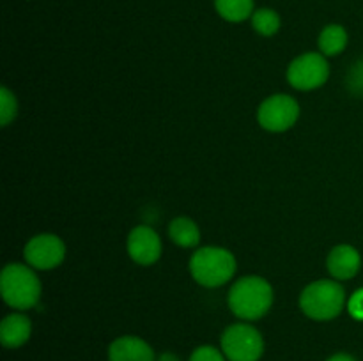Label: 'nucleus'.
Wrapping results in <instances>:
<instances>
[{"label":"nucleus","instance_id":"1","mask_svg":"<svg viewBox=\"0 0 363 361\" xmlns=\"http://www.w3.org/2000/svg\"><path fill=\"white\" fill-rule=\"evenodd\" d=\"M227 303L230 311L241 321H257L272 308L273 287L262 276H243L233 283Z\"/></svg>","mask_w":363,"mask_h":361},{"label":"nucleus","instance_id":"5","mask_svg":"<svg viewBox=\"0 0 363 361\" xmlns=\"http://www.w3.org/2000/svg\"><path fill=\"white\" fill-rule=\"evenodd\" d=\"M222 353L229 361H259L264 353V340L254 326L238 322L223 331Z\"/></svg>","mask_w":363,"mask_h":361},{"label":"nucleus","instance_id":"12","mask_svg":"<svg viewBox=\"0 0 363 361\" xmlns=\"http://www.w3.org/2000/svg\"><path fill=\"white\" fill-rule=\"evenodd\" d=\"M32 335V322L23 314H11L0 324V342L7 349H18L28 342Z\"/></svg>","mask_w":363,"mask_h":361},{"label":"nucleus","instance_id":"21","mask_svg":"<svg viewBox=\"0 0 363 361\" xmlns=\"http://www.w3.org/2000/svg\"><path fill=\"white\" fill-rule=\"evenodd\" d=\"M326 361H357V360H354L353 356H350V354L339 353V354H333V356Z\"/></svg>","mask_w":363,"mask_h":361},{"label":"nucleus","instance_id":"17","mask_svg":"<svg viewBox=\"0 0 363 361\" xmlns=\"http://www.w3.org/2000/svg\"><path fill=\"white\" fill-rule=\"evenodd\" d=\"M18 113V101L7 87L0 88V124L9 126Z\"/></svg>","mask_w":363,"mask_h":361},{"label":"nucleus","instance_id":"20","mask_svg":"<svg viewBox=\"0 0 363 361\" xmlns=\"http://www.w3.org/2000/svg\"><path fill=\"white\" fill-rule=\"evenodd\" d=\"M347 310H350L351 317H354L357 321H363V287L350 297V301H347Z\"/></svg>","mask_w":363,"mask_h":361},{"label":"nucleus","instance_id":"19","mask_svg":"<svg viewBox=\"0 0 363 361\" xmlns=\"http://www.w3.org/2000/svg\"><path fill=\"white\" fill-rule=\"evenodd\" d=\"M190 361H225V354L211 345H202L191 353Z\"/></svg>","mask_w":363,"mask_h":361},{"label":"nucleus","instance_id":"15","mask_svg":"<svg viewBox=\"0 0 363 361\" xmlns=\"http://www.w3.org/2000/svg\"><path fill=\"white\" fill-rule=\"evenodd\" d=\"M220 16L233 23H240L254 14V0H215Z\"/></svg>","mask_w":363,"mask_h":361},{"label":"nucleus","instance_id":"4","mask_svg":"<svg viewBox=\"0 0 363 361\" xmlns=\"http://www.w3.org/2000/svg\"><path fill=\"white\" fill-rule=\"evenodd\" d=\"M346 306V290L333 280H318L303 289L300 296V308L308 319L332 321L339 317Z\"/></svg>","mask_w":363,"mask_h":361},{"label":"nucleus","instance_id":"13","mask_svg":"<svg viewBox=\"0 0 363 361\" xmlns=\"http://www.w3.org/2000/svg\"><path fill=\"white\" fill-rule=\"evenodd\" d=\"M169 236L172 243L181 248H195L201 243V229L194 219L186 216H179L170 222Z\"/></svg>","mask_w":363,"mask_h":361},{"label":"nucleus","instance_id":"3","mask_svg":"<svg viewBox=\"0 0 363 361\" xmlns=\"http://www.w3.org/2000/svg\"><path fill=\"white\" fill-rule=\"evenodd\" d=\"M2 299L14 310H30L41 297V282L34 268L25 264H7L0 273Z\"/></svg>","mask_w":363,"mask_h":361},{"label":"nucleus","instance_id":"9","mask_svg":"<svg viewBox=\"0 0 363 361\" xmlns=\"http://www.w3.org/2000/svg\"><path fill=\"white\" fill-rule=\"evenodd\" d=\"M162 239L147 225H138L128 236V255L140 265H151L162 257Z\"/></svg>","mask_w":363,"mask_h":361},{"label":"nucleus","instance_id":"10","mask_svg":"<svg viewBox=\"0 0 363 361\" xmlns=\"http://www.w3.org/2000/svg\"><path fill=\"white\" fill-rule=\"evenodd\" d=\"M326 268L335 280H351L362 268V255L351 244H337L326 258Z\"/></svg>","mask_w":363,"mask_h":361},{"label":"nucleus","instance_id":"6","mask_svg":"<svg viewBox=\"0 0 363 361\" xmlns=\"http://www.w3.org/2000/svg\"><path fill=\"white\" fill-rule=\"evenodd\" d=\"M330 78V64L323 53L307 52L296 57L287 67V81L298 91H314Z\"/></svg>","mask_w":363,"mask_h":361},{"label":"nucleus","instance_id":"18","mask_svg":"<svg viewBox=\"0 0 363 361\" xmlns=\"http://www.w3.org/2000/svg\"><path fill=\"white\" fill-rule=\"evenodd\" d=\"M347 87L351 94L363 96V59L357 60L347 73Z\"/></svg>","mask_w":363,"mask_h":361},{"label":"nucleus","instance_id":"8","mask_svg":"<svg viewBox=\"0 0 363 361\" xmlns=\"http://www.w3.org/2000/svg\"><path fill=\"white\" fill-rule=\"evenodd\" d=\"M23 257L30 268L50 271L66 258V244L55 234H38L23 248Z\"/></svg>","mask_w":363,"mask_h":361},{"label":"nucleus","instance_id":"2","mask_svg":"<svg viewBox=\"0 0 363 361\" xmlns=\"http://www.w3.org/2000/svg\"><path fill=\"white\" fill-rule=\"evenodd\" d=\"M236 257L222 246H202L190 258V273L195 282L208 289L225 285L236 275Z\"/></svg>","mask_w":363,"mask_h":361},{"label":"nucleus","instance_id":"7","mask_svg":"<svg viewBox=\"0 0 363 361\" xmlns=\"http://www.w3.org/2000/svg\"><path fill=\"white\" fill-rule=\"evenodd\" d=\"M300 117V105L287 94H273L261 103L257 120L266 131L282 133L291 130Z\"/></svg>","mask_w":363,"mask_h":361},{"label":"nucleus","instance_id":"16","mask_svg":"<svg viewBox=\"0 0 363 361\" xmlns=\"http://www.w3.org/2000/svg\"><path fill=\"white\" fill-rule=\"evenodd\" d=\"M252 27H254V30L259 32L261 35L272 38V35H275L280 28L279 13L273 9H268V7L254 11V14H252Z\"/></svg>","mask_w":363,"mask_h":361},{"label":"nucleus","instance_id":"14","mask_svg":"<svg viewBox=\"0 0 363 361\" xmlns=\"http://www.w3.org/2000/svg\"><path fill=\"white\" fill-rule=\"evenodd\" d=\"M319 50L325 57H335L347 46V32L342 25H328L321 30L318 39Z\"/></svg>","mask_w":363,"mask_h":361},{"label":"nucleus","instance_id":"11","mask_svg":"<svg viewBox=\"0 0 363 361\" xmlns=\"http://www.w3.org/2000/svg\"><path fill=\"white\" fill-rule=\"evenodd\" d=\"M108 361H155V350L138 336H119L110 343Z\"/></svg>","mask_w":363,"mask_h":361},{"label":"nucleus","instance_id":"22","mask_svg":"<svg viewBox=\"0 0 363 361\" xmlns=\"http://www.w3.org/2000/svg\"><path fill=\"white\" fill-rule=\"evenodd\" d=\"M158 361H181V360L176 356V354L165 353V354H162V356L158 357Z\"/></svg>","mask_w":363,"mask_h":361}]
</instances>
